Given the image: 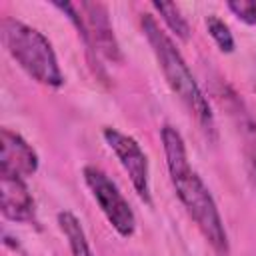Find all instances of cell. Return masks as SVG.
<instances>
[{"label":"cell","instance_id":"1","mask_svg":"<svg viewBox=\"0 0 256 256\" xmlns=\"http://www.w3.org/2000/svg\"><path fill=\"white\" fill-rule=\"evenodd\" d=\"M162 146H164V156H166V168L170 174V182L186 208L188 216L194 220L202 236L208 240V244L222 256L230 252V242H228V232L224 228L222 216L218 212V206L204 184V180L198 176V172L190 166L186 144L182 134L170 126H162Z\"/></svg>","mask_w":256,"mask_h":256},{"label":"cell","instance_id":"2","mask_svg":"<svg viewBox=\"0 0 256 256\" xmlns=\"http://www.w3.org/2000/svg\"><path fill=\"white\" fill-rule=\"evenodd\" d=\"M142 32L158 60V66L170 86V90L180 98V102L190 110L202 132L210 138L216 140V122H214V112L210 108L208 98L200 90L192 70L188 68L186 60L182 58L180 50L172 42V38L160 28L156 18L152 14H142L140 18Z\"/></svg>","mask_w":256,"mask_h":256},{"label":"cell","instance_id":"3","mask_svg":"<svg viewBox=\"0 0 256 256\" xmlns=\"http://www.w3.org/2000/svg\"><path fill=\"white\" fill-rule=\"evenodd\" d=\"M0 34L8 54L32 80L48 88H60L64 84L56 52L42 32L16 18L4 16L0 20Z\"/></svg>","mask_w":256,"mask_h":256},{"label":"cell","instance_id":"4","mask_svg":"<svg viewBox=\"0 0 256 256\" xmlns=\"http://www.w3.org/2000/svg\"><path fill=\"white\" fill-rule=\"evenodd\" d=\"M54 6L68 14L78 34L86 42L88 50H92L94 54H100L102 58L110 62H122L120 44L114 36V28H112L106 4L102 2H80V4L54 2Z\"/></svg>","mask_w":256,"mask_h":256},{"label":"cell","instance_id":"5","mask_svg":"<svg viewBox=\"0 0 256 256\" xmlns=\"http://www.w3.org/2000/svg\"><path fill=\"white\" fill-rule=\"evenodd\" d=\"M82 176L92 198L96 200V204L100 206L102 214L112 224V228L122 238H130L136 230V214L130 202L116 186V182L110 180V176L98 166H84Z\"/></svg>","mask_w":256,"mask_h":256},{"label":"cell","instance_id":"6","mask_svg":"<svg viewBox=\"0 0 256 256\" xmlns=\"http://www.w3.org/2000/svg\"><path fill=\"white\" fill-rule=\"evenodd\" d=\"M102 136L108 144V148L114 152L118 158L120 166L128 174L136 194L140 200L146 204H152V194H150V168H148V156L142 150V146L128 134L116 130V128H104Z\"/></svg>","mask_w":256,"mask_h":256},{"label":"cell","instance_id":"7","mask_svg":"<svg viewBox=\"0 0 256 256\" xmlns=\"http://www.w3.org/2000/svg\"><path fill=\"white\" fill-rule=\"evenodd\" d=\"M38 170L36 150L14 130H0V174L14 178H28Z\"/></svg>","mask_w":256,"mask_h":256},{"label":"cell","instance_id":"8","mask_svg":"<svg viewBox=\"0 0 256 256\" xmlns=\"http://www.w3.org/2000/svg\"><path fill=\"white\" fill-rule=\"evenodd\" d=\"M216 98L222 102V106L228 110V116L234 120L242 140H244V154L248 162L250 176L256 180V120L244 106V102L234 94L230 86H222V90L216 92Z\"/></svg>","mask_w":256,"mask_h":256},{"label":"cell","instance_id":"9","mask_svg":"<svg viewBox=\"0 0 256 256\" xmlns=\"http://www.w3.org/2000/svg\"><path fill=\"white\" fill-rule=\"evenodd\" d=\"M0 210L6 220L30 224L36 220V204L24 178L0 174Z\"/></svg>","mask_w":256,"mask_h":256},{"label":"cell","instance_id":"10","mask_svg":"<svg viewBox=\"0 0 256 256\" xmlns=\"http://www.w3.org/2000/svg\"><path fill=\"white\" fill-rule=\"evenodd\" d=\"M56 220H58L62 234L68 240L70 254L72 256H92V250H90V244H88V238H86V232H84L80 220L68 210L58 212Z\"/></svg>","mask_w":256,"mask_h":256},{"label":"cell","instance_id":"11","mask_svg":"<svg viewBox=\"0 0 256 256\" xmlns=\"http://www.w3.org/2000/svg\"><path fill=\"white\" fill-rule=\"evenodd\" d=\"M152 8L160 14V18L168 26V30L176 34V38H180L182 42H186L190 38V26H188L186 18L182 16V12L176 4H172V2H152Z\"/></svg>","mask_w":256,"mask_h":256},{"label":"cell","instance_id":"12","mask_svg":"<svg viewBox=\"0 0 256 256\" xmlns=\"http://www.w3.org/2000/svg\"><path fill=\"white\" fill-rule=\"evenodd\" d=\"M206 28H208V34L212 36V40L216 42V46H218L222 52L230 54V52L234 50V36H232V32H230L228 24H226L222 18H218L216 14H210V16L206 18Z\"/></svg>","mask_w":256,"mask_h":256},{"label":"cell","instance_id":"13","mask_svg":"<svg viewBox=\"0 0 256 256\" xmlns=\"http://www.w3.org/2000/svg\"><path fill=\"white\" fill-rule=\"evenodd\" d=\"M228 10L244 24L254 26L256 24V2L254 0H232L226 4Z\"/></svg>","mask_w":256,"mask_h":256}]
</instances>
